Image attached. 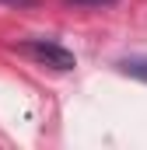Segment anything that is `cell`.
<instances>
[{"label": "cell", "mask_w": 147, "mask_h": 150, "mask_svg": "<svg viewBox=\"0 0 147 150\" xmlns=\"http://www.w3.org/2000/svg\"><path fill=\"white\" fill-rule=\"evenodd\" d=\"M119 70L147 84V59H123V63H119Z\"/></svg>", "instance_id": "obj_2"}, {"label": "cell", "mask_w": 147, "mask_h": 150, "mask_svg": "<svg viewBox=\"0 0 147 150\" xmlns=\"http://www.w3.org/2000/svg\"><path fill=\"white\" fill-rule=\"evenodd\" d=\"M21 49H25L28 56H35L39 63L53 67V70H74V67H77V59H74V52H70V49H63V45H56V42H46V38L25 42Z\"/></svg>", "instance_id": "obj_1"}, {"label": "cell", "mask_w": 147, "mask_h": 150, "mask_svg": "<svg viewBox=\"0 0 147 150\" xmlns=\"http://www.w3.org/2000/svg\"><path fill=\"white\" fill-rule=\"evenodd\" d=\"M0 4H11V7H25V4H32V0H0Z\"/></svg>", "instance_id": "obj_3"}]
</instances>
